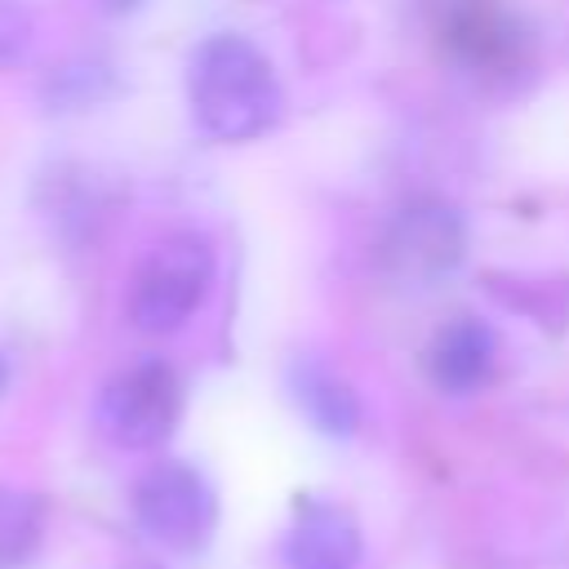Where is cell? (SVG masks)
Returning a JSON list of instances; mask_svg holds the SVG:
<instances>
[{
    "label": "cell",
    "instance_id": "6da1fadb",
    "mask_svg": "<svg viewBox=\"0 0 569 569\" xmlns=\"http://www.w3.org/2000/svg\"><path fill=\"white\" fill-rule=\"evenodd\" d=\"M187 102L196 124L218 142L262 138L284 111L271 58L240 31H218L196 44L187 62Z\"/></svg>",
    "mask_w": 569,
    "mask_h": 569
},
{
    "label": "cell",
    "instance_id": "7a4b0ae2",
    "mask_svg": "<svg viewBox=\"0 0 569 569\" xmlns=\"http://www.w3.org/2000/svg\"><path fill=\"white\" fill-rule=\"evenodd\" d=\"M213 244L204 231L160 236L129 289V320L142 333H178L213 289Z\"/></svg>",
    "mask_w": 569,
    "mask_h": 569
},
{
    "label": "cell",
    "instance_id": "3957f363",
    "mask_svg": "<svg viewBox=\"0 0 569 569\" xmlns=\"http://www.w3.org/2000/svg\"><path fill=\"white\" fill-rule=\"evenodd\" d=\"M467 258V222L440 196L405 200L378 240V267L396 289H436Z\"/></svg>",
    "mask_w": 569,
    "mask_h": 569
},
{
    "label": "cell",
    "instance_id": "277c9868",
    "mask_svg": "<svg viewBox=\"0 0 569 569\" xmlns=\"http://www.w3.org/2000/svg\"><path fill=\"white\" fill-rule=\"evenodd\" d=\"M182 418V378L169 360L147 356L120 369L98 396V431L116 449H156Z\"/></svg>",
    "mask_w": 569,
    "mask_h": 569
},
{
    "label": "cell",
    "instance_id": "5b68a950",
    "mask_svg": "<svg viewBox=\"0 0 569 569\" xmlns=\"http://www.w3.org/2000/svg\"><path fill=\"white\" fill-rule=\"evenodd\" d=\"M133 516L151 542L169 551H200L218 529V498L196 467L156 462L133 485Z\"/></svg>",
    "mask_w": 569,
    "mask_h": 569
},
{
    "label": "cell",
    "instance_id": "8992f818",
    "mask_svg": "<svg viewBox=\"0 0 569 569\" xmlns=\"http://www.w3.org/2000/svg\"><path fill=\"white\" fill-rule=\"evenodd\" d=\"M436 36L445 53L480 80H507L525 67L529 40L498 0H431Z\"/></svg>",
    "mask_w": 569,
    "mask_h": 569
},
{
    "label": "cell",
    "instance_id": "52a82bcc",
    "mask_svg": "<svg viewBox=\"0 0 569 569\" xmlns=\"http://www.w3.org/2000/svg\"><path fill=\"white\" fill-rule=\"evenodd\" d=\"M284 569H356L365 538L351 511L338 502H302L284 533Z\"/></svg>",
    "mask_w": 569,
    "mask_h": 569
},
{
    "label": "cell",
    "instance_id": "ba28073f",
    "mask_svg": "<svg viewBox=\"0 0 569 569\" xmlns=\"http://www.w3.org/2000/svg\"><path fill=\"white\" fill-rule=\"evenodd\" d=\"M493 365H498V333L476 316L449 320L427 347V378L449 396H467L485 387L493 378Z\"/></svg>",
    "mask_w": 569,
    "mask_h": 569
},
{
    "label": "cell",
    "instance_id": "9c48e42d",
    "mask_svg": "<svg viewBox=\"0 0 569 569\" xmlns=\"http://www.w3.org/2000/svg\"><path fill=\"white\" fill-rule=\"evenodd\" d=\"M289 391H293V405L307 413V422L316 431H325L333 440L356 436V427H360V396L329 365H320L311 356H298L289 365Z\"/></svg>",
    "mask_w": 569,
    "mask_h": 569
},
{
    "label": "cell",
    "instance_id": "30bf717a",
    "mask_svg": "<svg viewBox=\"0 0 569 569\" xmlns=\"http://www.w3.org/2000/svg\"><path fill=\"white\" fill-rule=\"evenodd\" d=\"M44 542V502L27 489L0 485V569L27 565Z\"/></svg>",
    "mask_w": 569,
    "mask_h": 569
},
{
    "label": "cell",
    "instance_id": "8fae6325",
    "mask_svg": "<svg viewBox=\"0 0 569 569\" xmlns=\"http://www.w3.org/2000/svg\"><path fill=\"white\" fill-rule=\"evenodd\" d=\"M116 93V76L102 62H67L44 80V102L49 111H76V107H93L102 98Z\"/></svg>",
    "mask_w": 569,
    "mask_h": 569
},
{
    "label": "cell",
    "instance_id": "7c38bea8",
    "mask_svg": "<svg viewBox=\"0 0 569 569\" xmlns=\"http://www.w3.org/2000/svg\"><path fill=\"white\" fill-rule=\"evenodd\" d=\"M31 36H36L31 9L18 0H0V67L18 62L31 49Z\"/></svg>",
    "mask_w": 569,
    "mask_h": 569
},
{
    "label": "cell",
    "instance_id": "4fadbf2b",
    "mask_svg": "<svg viewBox=\"0 0 569 569\" xmlns=\"http://www.w3.org/2000/svg\"><path fill=\"white\" fill-rule=\"evenodd\" d=\"M102 4H107V9H116V13H120V9H133V4H138V0H102Z\"/></svg>",
    "mask_w": 569,
    "mask_h": 569
},
{
    "label": "cell",
    "instance_id": "5bb4252c",
    "mask_svg": "<svg viewBox=\"0 0 569 569\" xmlns=\"http://www.w3.org/2000/svg\"><path fill=\"white\" fill-rule=\"evenodd\" d=\"M4 382H9V369H4V360H0V391H4Z\"/></svg>",
    "mask_w": 569,
    "mask_h": 569
}]
</instances>
